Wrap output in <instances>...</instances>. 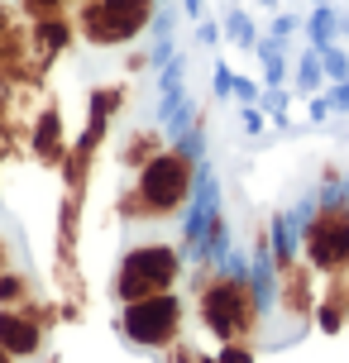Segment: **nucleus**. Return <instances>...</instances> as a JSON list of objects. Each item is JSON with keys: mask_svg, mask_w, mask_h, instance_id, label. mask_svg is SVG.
Returning a JSON list of instances; mask_svg holds the SVG:
<instances>
[{"mask_svg": "<svg viewBox=\"0 0 349 363\" xmlns=\"http://www.w3.org/2000/svg\"><path fill=\"white\" fill-rule=\"evenodd\" d=\"M268 291H273V272L268 268H230V263H221L192 291L196 325L216 345H230V340L254 345L258 330H263V296Z\"/></svg>", "mask_w": 349, "mask_h": 363, "instance_id": "f257e3e1", "label": "nucleus"}, {"mask_svg": "<svg viewBox=\"0 0 349 363\" xmlns=\"http://www.w3.org/2000/svg\"><path fill=\"white\" fill-rule=\"evenodd\" d=\"M134 191L148 211V225H167L182 220L187 206H196V186H201V158L192 144H167L144 172H134Z\"/></svg>", "mask_w": 349, "mask_h": 363, "instance_id": "f03ea898", "label": "nucleus"}, {"mask_svg": "<svg viewBox=\"0 0 349 363\" xmlns=\"http://www.w3.org/2000/svg\"><path fill=\"white\" fill-rule=\"evenodd\" d=\"M187 277V254L172 239H134L111 268V301H144L158 291H177Z\"/></svg>", "mask_w": 349, "mask_h": 363, "instance_id": "7ed1b4c3", "label": "nucleus"}, {"mask_svg": "<svg viewBox=\"0 0 349 363\" xmlns=\"http://www.w3.org/2000/svg\"><path fill=\"white\" fill-rule=\"evenodd\" d=\"M297 244L301 258L311 263L321 277H345L349 272V186H335L297 225Z\"/></svg>", "mask_w": 349, "mask_h": 363, "instance_id": "20e7f679", "label": "nucleus"}, {"mask_svg": "<svg viewBox=\"0 0 349 363\" xmlns=\"http://www.w3.org/2000/svg\"><path fill=\"white\" fill-rule=\"evenodd\" d=\"M158 19V0H82L72 10V24H77V43L87 48H129L153 29Z\"/></svg>", "mask_w": 349, "mask_h": 363, "instance_id": "39448f33", "label": "nucleus"}, {"mask_svg": "<svg viewBox=\"0 0 349 363\" xmlns=\"http://www.w3.org/2000/svg\"><path fill=\"white\" fill-rule=\"evenodd\" d=\"M115 335L139 354H163L187 335V291H158L144 301H125L115 315Z\"/></svg>", "mask_w": 349, "mask_h": 363, "instance_id": "423d86ee", "label": "nucleus"}, {"mask_svg": "<svg viewBox=\"0 0 349 363\" xmlns=\"http://www.w3.org/2000/svg\"><path fill=\"white\" fill-rule=\"evenodd\" d=\"M24 148H29V158H34L43 172H57V167H62L67 148H72V134H67L62 101H57V96H48V101L34 110V120H29V134H24Z\"/></svg>", "mask_w": 349, "mask_h": 363, "instance_id": "0eeeda50", "label": "nucleus"}, {"mask_svg": "<svg viewBox=\"0 0 349 363\" xmlns=\"http://www.w3.org/2000/svg\"><path fill=\"white\" fill-rule=\"evenodd\" d=\"M316 296H321V272H316L306 258H297L292 268H282L273 277L277 311H282L287 320H297V325H306V320L316 315Z\"/></svg>", "mask_w": 349, "mask_h": 363, "instance_id": "6e6552de", "label": "nucleus"}, {"mask_svg": "<svg viewBox=\"0 0 349 363\" xmlns=\"http://www.w3.org/2000/svg\"><path fill=\"white\" fill-rule=\"evenodd\" d=\"M125 106H129V82H106V86H96L92 96H87V125H82V134H77V144L101 153L106 139H111V129H115V120L125 115Z\"/></svg>", "mask_w": 349, "mask_h": 363, "instance_id": "1a4fd4ad", "label": "nucleus"}, {"mask_svg": "<svg viewBox=\"0 0 349 363\" xmlns=\"http://www.w3.org/2000/svg\"><path fill=\"white\" fill-rule=\"evenodd\" d=\"M77 48V24H72V10L67 15H43V19H29V53H34L38 72L48 77L62 62V57Z\"/></svg>", "mask_w": 349, "mask_h": 363, "instance_id": "9d476101", "label": "nucleus"}, {"mask_svg": "<svg viewBox=\"0 0 349 363\" xmlns=\"http://www.w3.org/2000/svg\"><path fill=\"white\" fill-rule=\"evenodd\" d=\"M0 349H10L19 363H29L48 349V330L29 315V306H0Z\"/></svg>", "mask_w": 349, "mask_h": 363, "instance_id": "9b49d317", "label": "nucleus"}, {"mask_svg": "<svg viewBox=\"0 0 349 363\" xmlns=\"http://www.w3.org/2000/svg\"><path fill=\"white\" fill-rule=\"evenodd\" d=\"M163 148H167L163 125H134V129H125V139L115 144V167L134 177V172H144Z\"/></svg>", "mask_w": 349, "mask_h": 363, "instance_id": "f8f14e48", "label": "nucleus"}, {"mask_svg": "<svg viewBox=\"0 0 349 363\" xmlns=\"http://www.w3.org/2000/svg\"><path fill=\"white\" fill-rule=\"evenodd\" d=\"M311 320H316L321 335H345L349 330V272L321 282V296H316V315Z\"/></svg>", "mask_w": 349, "mask_h": 363, "instance_id": "ddd939ff", "label": "nucleus"}, {"mask_svg": "<svg viewBox=\"0 0 349 363\" xmlns=\"http://www.w3.org/2000/svg\"><path fill=\"white\" fill-rule=\"evenodd\" d=\"M292 77H297V91H292V96H301V101H306V96H321V91L331 86V82H326V67H321V53H316V48H306V53L297 57Z\"/></svg>", "mask_w": 349, "mask_h": 363, "instance_id": "4468645a", "label": "nucleus"}, {"mask_svg": "<svg viewBox=\"0 0 349 363\" xmlns=\"http://www.w3.org/2000/svg\"><path fill=\"white\" fill-rule=\"evenodd\" d=\"M34 296H38V282L19 268V263L0 272V306H29Z\"/></svg>", "mask_w": 349, "mask_h": 363, "instance_id": "2eb2a0df", "label": "nucleus"}, {"mask_svg": "<svg viewBox=\"0 0 349 363\" xmlns=\"http://www.w3.org/2000/svg\"><path fill=\"white\" fill-rule=\"evenodd\" d=\"M301 29H306V48H326V43L340 38V10L335 5H316Z\"/></svg>", "mask_w": 349, "mask_h": 363, "instance_id": "dca6fc26", "label": "nucleus"}, {"mask_svg": "<svg viewBox=\"0 0 349 363\" xmlns=\"http://www.w3.org/2000/svg\"><path fill=\"white\" fill-rule=\"evenodd\" d=\"M258 67H263V86H287V77H292V67H287V57H282V43L277 38H258Z\"/></svg>", "mask_w": 349, "mask_h": 363, "instance_id": "f3484780", "label": "nucleus"}, {"mask_svg": "<svg viewBox=\"0 0 349 363\" xmlns=\"http://www.w3.org/2000/svg\"><path fill=\"white\" fill-rule=\"evenodd\" d=\"M221 29H225V38H230L235 48H258V29H254V19L244 15V10H230Z\"/></svg>", "mask_w": 349, "mask_h": 363, "instance_id": "a211bd4d", "label": "nucleus"}, {"mask_svg": "<svg viewBox=\"0 0 349 363\" xmlns=\"http://www.w3.org/2000/svg\"><path fill=\"white\" fill-rule=\"evenodd\" d=\"M321 53V67H326V82H349V53L340 43H326V48H316Z\"/></svg>", "mask_w": 349, "mask_h": 363, "instance_id": "6ab92c4d", "label": "nucleus"}, {"mask_svg": "<svg viewBox=\"0 0 349 363\" xmlns=\"http://www.w3.org/2000/svg\"><path fill=\"white\" fill-rule=\"evenodd\" d=\"M24 19H43V15H67L72 0H10Z\"/></svg>", "mask_w": 349, "mask_h": 363, "instance_id": "aec40b11", "label": "nucleus"}, {"mask_svg": "<svg viewBox=\"0 0 349 363\" xmlns=\"http://www.w3.org/2000/svg\"><path fill=\"white\" fill-rule=\"evenodd\" d=\"M216 363H258L254 345H244V340H230V345H221L216 354H211Z\"/></svg>", "mask_w": 349, "mask_h": 363, "instance_id": "412c9836", "label": "nucleus"}, {"mask_svg": "<svg viewBox=\"0 0 349 363\" xmlns=\"http://www.w3.org/2000/svg\"><path fill=\"white\" fill-rule=\"evenodd\" d=\"M230 96H235L239 106H254L258 96H263V86H258L254 77H239V72H230Z\"/></svg>", "mask_w": 349, "mask_h": 363, "instance_id": "4be33fe9", "label": "nucleus"}, {"mask_svg": "<svg viewBox=\"0 0 349 363\" xmlns=\"http://www.w3.org/2000/svg\"><path fill=\"white\" fill-rule=\"evenodd\" d=\"M158 359H163V363H201V349H196V345L182 335V340H177V345H167Z\"/></svg>", "mask_w": 349, "mask_h": 363, "instance_id": "5701e85b", "label": "nucleus"}, {"mask_svg": "<svg viewBox=\"0 0 349 363\" xmlns=\"http://www.w3.org/2000/svg\"><path fill=\"white\" fill-rule=\"evenodd\" d=\"M297 29H301V24H297V15H287V10H282V15H273V24H268V38L287 43V38H292Z\"/></svg>", "mask_w": 349, "mask_h": 363, "instance_id": "b1692460", "label": "nucleus"}, {"mask_svg": "<svg viewBox=\"0 0 349 363\" xmlns=\"http://www.w3.org/2000/svg\"><path fill=\"white\" fill-rule=\"evenodd\" d=\"M326 101H331L335 115H349V82H331L326 86Z\"/></svg>", "mask_w": 349, "mask_h": 363, "instance_id": "393cba45", "label": "nucleus"}, {"mask_svg": "<svg viewBox=\"0 0 349 363\" xmlns=\"http://www.w3.org/2000/svg\"><path fill=\"white\" fill-rule=\"evenodd\" d=\"M153 62H158V57L148 53V48H129L125 53V72L134 77V72H144V67H153Z\"/></svg>", "mask_w": 349, "mask_h": 363, "instance_id": "a878e982", "label": "nucleus"}, {"mask_svg": "<svg viewBox=\"0 0 349 363\" xmlns=\"http://www.w3.org/2000/svg\"><path fill=\"white\" fill-rule=\"evenodd\" d=\"M306 115H311L316 125H321V120H331L335 110H331V101H326V91H321V96H306Z\"/></svg>", "mask_w": 349, "mask_h": 363, "instance_id": "bb28decb", "label": "nucleus"}, {"mask_svg": "<svg viewBox=\"0 0 349 363\" xmlns=\"http://www.w3.org/2000/svg\"><path fill=\"white\" fill-rule=\"evenodd\" d=\"M196 43H206V48L221 43V24L216 19H196Z\"/></svg>", "mask_w": 349, "mask_h": 363, "instance_id": "cd10ccee", "label": "nucleus"}, {"mask_svg": "<svg viewBox=\"0 0 349 363\" xmlns=\"http://www.w3.org/2000/svg\"><path fill=\"white\" fill-rule=\"evenodd\" d=\"M244 129H249V134H263V129H268V120H263V110L244 106Z\"/></svg>", "mask_w": 349, "mask_h": 363, "instance_id": "c85d7f7f", "label": "nucleus"}, {"mask_svg": "<svg viewBox=\"0 0 349 363\" xmlns=\"http://www.w3.org/2000/svg\"><path fill=\"white\" fill-rule=\"evenodd\" d=\"M15 268V244H10V235H0V272Z\"/></svg>", "mask_w": 349, "mask_h": 363, "instance_id": "c756f323", "label": "nucleus"}, {"mask_svg": "<svg viewBox=\"0 0 349 363\" xmlns=\"http://www.w3.org/2000/svg\"><path fill=\"white\" fill-rule=\"evenodd\" d=\"M187 19H206V0H182Z\"/></svg>", "mask_w": 349, "mask_h": 363, "instance_id": "7c9ffc66", "label": "nucleus"}, {"mask_svg": "<svg viewBox=\"0 0 349 363\" xmlns=\"http://www.w3.org/2000/svg\"><path fill=\"white\" fill-rule=\"evenodd\" d=\"M0 363H19V359H15V354H10V349H0Z\"/></svg>", "mask_w": 349, "mask_h": 363, "instance_id": "2f4dec72", "label": "nucleus"}, {"mask_svg": "<svg viewBox=\"0 0 349 363\" xmlns=\"http://www.w3.org/2000/svg\"><path fill=\"white\" fill-rule=\"evenodd\" d=\"M263 5H268V10H277V0H263Z\"/></svg>", "mask_w": 349, "mask_h": 363, "instance_id": "473e14b6", "label": "nucleus"}, {"mask_svg": "<svg viewBox=\"0 0 349 363\" xmlns=\"http://www.w3.org/2000/svg\"><path fill=\"white\" fill-rule=\"evenodd\" d=\"M311 5H335V0H311Z\"/></svg>", "mask_w": 349, "mask_h": 363, "instance_id": "72a5a7b5", "label": "nucleus"}, {"mask_svg": "<svg viewBox=\"0 0 349 363\" xmlns=\"http://www.w3.org/2000/svg\"><path fill=\"white\" fill-rule=\"evenodd\" d=\"M201 363H216V359H211V354H201Z\"/></svg>", "mask_w": 349, "mask_h": 363, "instance_id": "f704fd0d", "label": "nucleus"}, {"mask_svg": "<svg viewBox=\"0 0 349 363\" xmlns=\"http://www.w3.org/2000/svg\"><path fill=\"white\" fill-rule=\"evenodd\" d=\"M72 5H82V0H72Z\"/></svg>", "mask_w": 349, "mask_h": 363, "instance_id": "c9c22d12", "label": "nucleus"}]
</instances>
